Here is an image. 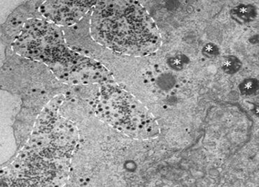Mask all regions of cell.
Returning <instances> with one entry per match:
<instances>
[{
    "label": "cell",
    "mask_w": 259,
    "mask_h": 187,
    "mask_svg": "<svg viewBox=\"0 0 259 187\" xmlns=\"http://www.w3.org/2000/svg\"><path fill=\"white\" fill-rule=\"evenodd\" d=\"M66 44L63 27L38 17L27 21L11 49L18 56L45 65L54 51Z\"/></svg>",
    "instance_id": "obj_6"
},
{
    "label": "cell",
    "mask_w": 259,
    "mask_h": 187,
    "mask_svg": "<svg viewBox=\"0 0 259 187\" xmlns=\"http://www.w3.org/2000/svg\"><path fill=\"white\" fill-rule=\"evenodd\" d=\"M5 49L2 88L21 96V109L13 128L16 146L23 147L41 110L54 97L67 92L69 86L60 82L45 64L18 56L11 47Z\"/></svg>",
    "instance_id": "obj_2"
},
{
    "label": "cell",
    "mask_w": 259,
    "mask_h": 187,
    "mask_svg": "<svg viewBox=\"0 0 259 187\" xmlns=\"http://www.w3.org/2000/svg\"><path fill=\"white\" fill-rule=\"evenodd\" d=\"M43 3L44 1H26L10 13L1 25V42L5 48L12 47L29 20L42 17L39 8Z\"/></svg>",
    "instance_id": "obj_8"
},
{
    "label": "cell",
    "mask_w": 259,
    "mask_h": 187,
    "mask_svg": "<svg viewBox=\"0 0 259 187\" xmlns=\"http://www.w3.org/2000/svg\"><path fill=\"white\" fill-rule=\"evenodd\" d=\"M99 86L91 105L97 118L132 138L149 140L158 136L156 119L132 94L115 81Z\"/></svg>",
    "instance_id": "obj_3"
},
{
    "label": "cell",
    "mask_w": 259,
    "mask_h": 187,
    "mask_svg": "<svg viewBox=\"0 0 259 187\" xmlns=\"http://www.w3.org/2000/svg\"><path fill=\"white\" fill-rule=\"evenodd\" d=\"M47 67L60 82L70 86H101L114 81L110 71L99 61L69 46Z\"/></svg>",
    "instance_id": "obj_5"
},
{
    "label": "cell",
    "mask_w": 259,
    "mask_h": 187,
    "mask_svg": "<svg viewBox=\"0 0 259 187\" xmlns=\"http://www.w3.org/2000/svg\"><path fill=\"white\" fill-rule=\"evenodd\" d=\"M91 33L98 45L126 56H149L161 45L154 19L136 1H97L91 14Z\"/></svg>",
    "instance_id": "obj_1"
},
{
    "label": "cell",
    "mask_w": 259,
    "mask_h": 187,
    "mask_svg": "<svg viewBox=\"0 0 259 187\" xmlns=\"http://www.w3.org/2000/svg\"><path fill=\"white\" fill-rule=\"evenodd\" d=\"M97 1H44L39 13L46 20L61 27L72 26L92 10Z\"/></svg>",
    "instance_id": "obj_7"
},
{
    "label": "cell",
    "mask_w": 259,
    "mask_h": 187,
    "mask_svg": "<svg viewBox=\"0 0 259 187\" xmlns=\"http://www.w3.org/2000/svg\"><path fill=\"white\" fill-rule=\"evenodd\" d=\"M65 94L54 97L36 119L26 145L41 157L56 161H69L79 144L77 126L60 113Z\"/></svg>",
    "instance_id": "obj_4"
}]
</instances>
